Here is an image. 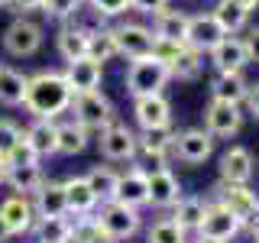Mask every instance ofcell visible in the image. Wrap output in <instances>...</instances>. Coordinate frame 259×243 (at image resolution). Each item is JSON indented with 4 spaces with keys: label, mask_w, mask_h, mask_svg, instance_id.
Returning a JSON list of instances; mask_svg holds the SVG:
<instances>
[{
    "label": "cell",
    "mask_w": 259,
    "mask_h": 243,
    "mask_svg": "<svg viewBox=\"0 0 259 243\" xmlns=\"http://www.w3.org/2000/svg\"><path fill=\"white\" fill-rule=\"evenodd\" d=\"M71 101H75V91L68 88L65 75H59V71H36V75H29L23 107H26L32 117L55 120L71 107Z\"/></svg>",
    "instance_id": "cell-1"
},
{
    "label": "cell",
    "mask_w": 259,
    "mask_h": 243,
    "mask_svg": "<svg viewBox=\"0 0 259 243\" xmlns=\"http://www.w3.org/2000/svg\"><path fill=\"white\" fill-rule=\"evenodd\" d=\"M168 68L162 65L156 55H143V59H133L130 62V68H126V78H123V85H126V91L130 97H149V94H162V88L168 85Z\"/></svg>",
    "instance_id": "cell-2"
},
{
    "label": "cell",
    "mask_w": 259,
    "mask_h": 243,
    "mask_svg": "<svg viewBox=\"0 0 259 243\" xmlns=\"http://www.w3.org/2000/svg\"><path fill=\"white\" fill-rule=\"evenodd\" d=\"M94 221L101 227L104 233L120 243V240H130L140 233L143 227V217H140V208H130V205H120V201H107V205H101L94 211Z\"/></svg>",
    "instance_id": "cell-3"
},
{
    "label": "cell",
    "mask_w": 259,
    "mask_h": 243,
    "mask_svg": "<svg viewBox=\"0 0 259 243\" xmlns=\"http://www.w3.org/2000/svg\"><path fill=\"white\" fill-rule=\"evenodd\" d=\"M71 113H75V120L84 130H97L101 133L104 127H110L113 120V104L104 97L101 91H84V94H75V101H71Z\"/></svg>",
    "instance_id": "cell-4"
},
{
    "label": "cell",
    "mask_w": 259,
    "mask_h": 243,
    "mask_svg": "<svg viewBox=\"0 0 259 243\" xmlns=\"http://www.w3.org/2000/svg\"><path fill=\"white\" fill-rule=\"evenodd\" d=\"M210 201H214V205H224L233 217H240L243 227H246V221L259 208V194L249 188V185H230V182H217L214 188H210Z\"/></svg>",
    "instance_id": "cell-5"
},
{
    "label": "cell",
    "mask_w": 259,
    "mask_h": 243,
    "mask_svg": "<svg viewBox=\"0 0 259 243\" xmlns=\"http://www.w3.org/2000/svg\"><path fill=\"white\" fill-rule=\"evenodd\" d=\"M42 26L39 23L26 20V16H20V20H13L10 26L4 29V52L13 55V59H26V55H36L39 49H42Z\"/></svg>",
    "instance_id": "cell-6"
},
{
    "label": "cell",
    "mask_w": 259,
    "mask_h": 243,
    "mask_svg": "<svg viewBox=\"0 0 259 243\" xmlns=\"http://www.w3.org/2000/svg\"><path fill=\"white\" fill-rule=\"evenodd\" d=\"M97 146H101V156L110 159V162H130V159H136V133L126 124H120V120H113L110 127L101 130Z\"/></svg>",
    "instance_id": "cell-7"
},
{
    "label": "cell",
    "mask_w": 259,
    "mask_h": 243,
    "mask_svg": "<svg viewBox=\"0 0 259 243\" xmlns=\"http://www.w3.org/2000/svg\"><path fill=\"white\" fill-rule=\"evenodd\" d=\"M152 29L149 26H140V23H120L113 26V43H117V55L123 59H143V55L152 52Z\"/></svg>",
    "instance_id": "cell-8"
},
{
    "label": "cell",
    "mask_w": 259,
    "mask_h": 243,
    "mask_svg": "<svg viewBox=\"0 0 259 243\" xmlns=\"http://www.w3.org/2000/svg\"><path fill=\"white\" fill-rule=\"evenodd\" d=\"M172 152H175L182 162H188V166H198V162L210 159V152H214V136H210L204 127L182 130V133H175Z\"/></svg>",
    "instance_id": "cell-9"
},
{
    "label": "cell",
    "mask_w": 259,
    "mask_h": 243,
    "mask_svg": "<svg viewBox=\"0 0 259 243\" xmlns=\"http://www.w3.org/2000/svg\"><path fill=\"white\" fill-rule=\"evenodd\" d=\"M240 230H243V221H240V217H233L224 205L207 201V214H204V221H201V227H198L201 237H210V240H217V243H227V240L237 237Z\"/></svg>",
    "instance_id": "cell-10"
},
{
    "label": "cell",
    "mask_w": 259,
    "mask_h": 243,
    "mask_svg": "<svg viewBox=\"0 0 259 243\" xmlns=\"http://www.w3.org/2000/svg\"><path fill=\"white\" fill-rule=\"evenodd\" d=\"M243 127V110L240 104H227V101H210L204 107V130L210 136H233Z\"/></svg>",
    "instance_id": "cell-11"
},
{
    "label": "cell",
    "mask_w": 259,
    "mask_h": 243,
    "mask_svg": "<svg viewBox=\"0 0 259 243\" xmlns=\"http://www.w3.org/2000/svg\"><path fill=\"white\" fill-rule=\"evenodd\" d=\"M120 205L130 208H143L149 205V172H143L140 166H130L126 172L117 175V198Z\"/></svg>",
    "instance_id": "cell-12"
},
{
    "label": "cell",
    "mask_w": 259,
    "mask_h": 243,
    "mask_svg": "<svg viewBox=\"0 0 259 243\" xmlns=\"http://www.w3.org/2000/svg\"><path fill=\"white\" fill-rule=\"evenodd\" d=\"M0 217H4V224L10 227V233H29L32 227H36V211H32V198L26 194H7L4 201H0Z\"/></svg>",
    "instance_id": "cell-13"
},
{
    "label": "cell",
    "mask_w": 259,
    "mask_h": 243,
    "mask_svg": "<svg viewBox=\"0 0 259 243\" xmlns=\"http://www.w3.org/2000/svg\"><path fill=\"white\" fill-rule=\"evenodd\" d=\"M133 117L140 130H156L172 124V104L165 101V94H149V97H136L133 101Z\"/></svg>",
    "instance_id": "cell-14"
},
{
    "label": "cell",
    "mask_w": 259,
    "mask_h": 243,
    "mask_svg": "<svg viewBox=\"0 0 259 243\" xmlns=\"http://www.w3.org/2000/svg\"><path fill=\"white\" fill-rule=\"evenodd\" d=\"M227 36V32L217 26V20L210 13H198V16H188V32H185V46L198 49L201 55L210 52L221 39Z\"/></svg>",
    "instance_id": "cell-15"
},
{
    "label": "cell",
    "mask_w": 259,
    "mask_h": 243,
    "mask_svg": "<svg viewBox=\"0 0 259 243\" xmlns=\"http://www.w3.org/2000/svg\"><path fill=\"white\" fill-rule=\"evenodd\" d=\"M65 81L75 94H84V91H97L101 88V78H104V65H97L94 59H78V62H65Z\"/></svg>",
    "instance_id": "cell-16"
},
{
    "label": "cell",
    "mask_w": 259,
    "mask_h": 243,
    "mask_svg": "<svg viewBox=\"0 0 259 243\" xmlns=\"http://www.w3.org/2000/svg\"><path fill=\"white\" fill-rule=\"evenodd\" d=\"M221 182L230 185H246L253 178V156H249L246 146H230V149L221 156Z\"/></svg>",
    "instance_id": "cell-17"
},
{
    "label": "cell",
    "mask_w": 259,
    "mask_h": 243,
    "mask_svg": "<svg viewBox=\"0 0 259 243\" xmlns=\"http://www.w3.org/2000/svg\"><path fill=\"white\" fill-rule=\"evenodd\" d=\"M210 62H214L217 71H243L249 65L246 46H243L240 36H224L221 43L210 49Z\"/></svg>",
    "instance_id": "cell-18"
},
{
    "label": "cell",
    "mask_w": 259,
    "mask_h": 243,
    "mask_svg": "<svg viewBox=\"0 0 259 243\" xmlns=\"http://www.w3.org/2000/svg\"><path fill=\"white\" fill-rule=\"evenodd\" d=\"M23 136H26V143L32 146V149H36V156H39V159L55 156V152H59V124H55V120H42V117H36L26 130H23Z\"/></svg>",
    "instance_id": "cell-19"
},
{
    "label": "cell",
    "mask_w": 259,
    "mask_h": 243,
    "mask_svg": "<svg viewBox=\"0 0 259 243\" xmlns=\"http://www.w3.org/2000/svg\"><path fill=\"white\" fill-rule=\"evenodd\" d=\"M62 188H65V201H68V214H75V217L78 214H94L97 205H101V201L94 198V191H91V185H88L84 175L65 178Z\"/></svg>",
    "instance_id": "cell-20"
},
{
    "label": "cell",
    "mask_w": 259,
    "mask_h": 243,
    "mask_svg": "<svg viewBox=\"0 0 259 243\" xmlns=\"http://www.w3.org/2000/svg\"><path fill=\"white\" fill-rule=\"evenodd\" d=\"M246 78L243 71H217V78L210 81V101H227V104H243L246 101Z\"/></svg>",
    "instance_id": "cell-21"
},
{
    "label": "cell",
    "mask_w": 259,
    "mask_h": 243,
    "mask_svg": "<svg viewBox=\"0 0 259 243\" xmlns=\"http://www.w3.org/2000/svg\"><path fill=\"white\" fill-rule=\"evenodd\" d=\"M32 211H36V217H65L68 214V201H65L62 182H46L42 188L32 194Z\"/></svg>",
    "instance_id": "cell-22"
},
{
    "label": "cell",
    "mask_w": 259,
    "mask_h": 243,
    "mask_svg": "<svg viewBox=\"0 0 259 243\" xmlns=\"http://www.w3.org/2000/svg\"><path fill=\"white\" fill-rule=\"evenodd\" d=\"M178 198H182V185H178V178L168 169L149 172V205L152 208H172Z\"/></svg>",
    "instance_id": "cell-23"
},
{
    "label": "cell",
    "mask_w": 259,
    "mask_h": 243,
    "mask_svg": "<svg viewBox=\"0 0 259 243\" xmlns=\"http://www.w3.org/2000/svg\"><path fill=\"white\" fill-rule=\"evenodd\" d=\"M4 185H10V188L16 194H36L39 188L46 185V172H42V166H7V178H4Z\"/></svg>",
    "instance_id": "cell-24"
},
{
    "label": "cell",
    "mask_w": 259,
    "mask_h": 243,
    "mask_svg": "<svg viewBox=\"0 0 259 243\" xmlns=\"http://www.w3.org/2000/svg\"><path fill=\"white\" fill-rule=\"evenodd\" d=\"M204 214H207V201L204 198H194V194H182V198L172 205V221L182 227L185 233H188V230L198 233Z\"/></svg>",
    "instance_id": "cell-25"
},
{
    "label": "cell",
    "mask_w": 259,
    "mask_h": 243,
    "mask_svg": "<svg viewBox=\"0 0 259 243\" xmlns=\"http://www.w3.org/2000/svg\"><path fill=\"white\" fill-rule=\"evenodd\" d=\"M185 32H188V13L182 10H162L152 16V36L156 39H168V43H185Z\"/></svg>",
    "instance_id": "cell-26"
},
{
    "label": "cell",
    "mask_w": 259,
    "mask_h": 243,
    "mask_svg": "<svg viewBox=\"0 0 259 243\" xmlns=\"http://www.w3.org/2000/svg\"><path fill=\"white\" fill-rule=\"evenodd\" d=\"M26 81H29V75L10 68V65H0V104L4 107H23Z\"/></svg>",
    "instance_id": "cell-27"
},
{
    "label": "cell",
    "mask_w": 259,
    "mask_h": 243,
    "mask_svg": "<svg viewBox=\"0 0 259 243\" xmlns=\"http://www.w3.org/2000/svg\"><path fill=\"white\" fill-rule=\"evenodd\" d=\"M88 36H91V29H88V26H65L59 32V39H55L59 55H62L65 62L88 59Z\"/></svg>",
    "instance_id": "cell-28"
},
{
    "label": "cell",
    "mask_w": 259,
    "mask_h": 243,
    "mask_svg": "<svg viewBox=\"0 0 259 243\" xmlns=\"http://www.w3.org/2000/svg\"><path fill=\"white\" fill-rule=\"evenodd\" d=\"M210 16L217 20V26H221L227 36H237V32L249 23V10L237 0H217V7L210 10Z\"/></svg>",
    "instance_id": "cell-29"
},
{
    "label": "cell",
    "mask_w": 259,
    "mask_h": 243,
    "mask_svg": "<svg viewBox=\"0 0 259 243\" xmlns=\"http://www.w3.org/2000/svg\"><path fill=\"white\" fill-rule=\"evenodd\" d=\"M175 133L178 130L168 127H156V130H143L136 136V152H156V156H168V149L175 146Z\"/></svg>",
    "instance_id": "cell-30"
},
{
    "label": "cell",
    "mask_w": 259,
    "mask_h": 243,
    "mask_svg": "<svg viewBox=\"0 0 259 243\" xmlns=\"http://www.w3.org/2000/svg\"><path fill=\"white\" fill-rule=\"evenodd\" d=\"M117 175L120 172H113L110 166H91L88 169V185H91V191H94V198L101 201V205H107V201L117 198Z\"/></svg>",
    "instance_id": "cell-31"
},
{
    "label": "cell",
    "mask_w": 259,
    "mask_h": 243,
    "mask_svg": "<svg viewBox=\"0 0 259 243\" xmlns=\"http://www.w3.org/2000/svg\"><path fill=\"white\" fill-rule=\"evenodd\" d=\"M88 140H91V130H84L78 120L59 124V152L62 156H78V152H84Z\"/></svg>",
    "instance_id": "cell-32"
},
{
    "label": "cell",
    "mask_w": 259,
    "mask_h": 243,
    "mask_svg": "<svg viewBox=\"0 0 259 243\" xmlns=\"http://www.w3.org/2000/svg\"><path fill=\"white\" fill-rule=\"evenodd\" d=\"M201 71H204V55L191 46H185L182 52H178V59L168 65V75L178 78V81H194Z\"/></svg>",
    "instance_id": "cell-33"
},
{
    "label": "cell",
    "mask_w": 259,
    "mask_h": 243,
    "mask_svg": "<svg viewBox=\"0 0 259 243\" xmlns=\"http://www.w3.org/2000/svg\"><path fill=\"white\" fill-rule=\"evenodd\" d=\"M117 55V43H113V29L110 26H101V29H91L88 36V59H94L97 65L110 62Z\"/></svg>",
    "instance_id": "cell-34"
},
{
    "label": "cell",
    "mask_w": 259,
    "mask_h": 243,
    "mask_svg": "<svg viewBox=\"0 0 259 243\" xmlns=\"http://www.w3.org/2000/svg\"><path fill=\"white\" fill-rule=\"evenodd\" d=\"M36 240H46V243H62L65 237L71 233V217H36Z\"/></svg>",
    "instance_id": "cell-35"
},
{
    "label": "cell",
    "mask_w": 259,
    "mask_h": 243,
    "mask_svg": "<svg viewBox=\"0 0 259 243\" xmlns=\"http://www.w3.org/2000/svg\"><path fill=\"white\" fill-rule=\"evenodd\" d=\"M146 243H188V233L178 227L172 217H159L146 233Z\"/></svg>",
    "instance_id": "cell-36"
},
{
    "label": "cell",
    "mask_w": 259,
    "mask_h": 243,
    "mask_svg": "<svg viewBox=\"0 0 259 243\" xmlns=\"http://www.w3.org/2000/svg\"><path fill=\"white\" fill-rule=\"evenodd\" d=\"M81 4L84 0H42V10L46 16H52V20H71L78 10H81Z\"/></svg>",
    "instance_id": "cell-37"
},
{
    "label": "cell",
    "mask_w": 259,
    "mask_h": 243,
    "mask_svg": "<svg viewBox=\"0 0 259 243\" xmlns=\"http://www.w3.org/2000/svg\"><path fill=\"white\" fill-rule=\"evenodd\" d=\"M20 136H23V130L16 127L13 120L0 117V159H4V162H7V156H10V149L20 143Z\"/></svg>",
    "instance_id": "cell-38"
},
{
    "label": "cell",
    "mask_w": 259,
    "mask_h": 243,
    "mask_svg": "<svg viewBox=\"0 0 259 243\" xmlns=\"http://www.w3.org/2000/svg\"><path fill=\"white\" fill-rule=\"evenodd\" d=\"M39 156H36V149L26 143V136H20V143L10 149V156H7V166H36Z\"/></svg>",
    "instance_id": "cell-39"
},
{
    "label": "cell",
    "mask_w": 259,
    "mask_h": 243,
    "mask_svg": "<svg viewBox=\"0 0 259 243\" xmlns=\"http://www.w3.org/2000/svg\"><path fill=\"white\" fill-rule=\"evenodd\" d=\"M182 49H185V43H168V39H152V52H149V55H156V59H159V62H162V65L168 68V65H172V62L178 59V52H182Z\"/></svg>",
    "instance_id": "cell-40"
},
{
    "label": "cell",
    "mask_w": 259,
    "mask_h": 243,
    "mask_svg": "<svg viewBox=\"0 0 259 243\" xmlns=\"http://www.w3.org/2000/svg\"><path fill=\"white\" fill-rule=\"evenodd\" d=\"M97 16H120L130 10V0H88Z\"/></svg>",
    "instance_id": "cell-41"
},
{
    "label": "cell",
    "mask_w": 259,
    "mask_h": 243,
    "mask_svg": "<svg viewBox=\"0 0 259 243\" xmlns=\"http://www.w3.org/2000/svg\"><path fill=\"white\" fill-rule=\"evenodd\" d=\"M168 7V0H130V10L136 13H146V16H156Z\"/></svg>",
    "instance_id": "cell-42"
},
{
    "label": "cell",
    "mask_w": 259,
    "mask_h": 243,
    "mask_svg": "<svg viewBox=\"0 0 259 243\" xmlns=\"http://www.w3.org/2000/svg\"><path fill=\"white\" fill-rule=\"evenodd\" d=\"M243 46H246V55H249V62H256V65H259V26H253V29L246 32Z\"/></svg>",
    "instance_id": "cell-43"
},
{
    "label": "cell",
    "mask_w": 259,
    "mask_h": 243,
    "mask_svg": "<svg viewBox=\"0 0 259 243\" xmlns=\"http://www.w3.org/2000/svg\"><path fill=\"white\" fill-rule=\"evenodd\" d=\"M243 104H246V110H249V113H253V117L259 120V85H249L246 101H243Z\"/></svg>",
    "instance_id": "cell-44"
},
{
    "label": "cell",
    "mask_w": 259,
    "mask_h": 243,
    "mask_svg": "<svg viewBox=\"0 0 259 243\" xmlns=\"http://www.w3.org/2000/svg\"><path fill=\"white\" fill-rule=\"evenodd\" d=\"M10 7H16V10H39V7H42V0H10Z\"/></svg>",
    "instance_id": "cell-45"
},
{
    "label": "cell",
    "mask_w": 259,
    "mask_h": 243,
    "mask_svg": "<svg viewBox=\"0 0 259 243\" xmlns=\"http://www.w3.org/2000/svg\"><path fill=\"white\" fill-rule=\"evenodd\" d=\"M246 227H249V233H253V240H259V208H256V214L246 221Z\"/></svg>",
    "instance_id": "cell-46"
},
{
    "label": "cell",
    "mask_w": 259,
    "mask_h": 243,
    "mask_svg": "<svg viewBox=\"0 0 259 243\" xmlns=\"http://www.w3.org/2000/svg\"><path fill=\"white\" fill-rule=\"evenodd\" d=\"M10 237H13V233H10V227H7V224H4V217H0V243H7Z\"/></svg>",
    "instance_id": "cell-47"
},
{
    "label": "cell",
    "mask_w": 259,
    "mask_h": 243,
    "mask_svg": "<svg viewBox=\"0 0 259 243\" xmlns=\"http://www.w3.org/2000/svg\"><path fill=\"white\" fill-rule=\"evenodd\" d=\"M237 4H243L246 10H256V7H259V0H237Z\"/></svg>",
    "instance_id": "cell-48"
},
{
    "label": "cell",
    "mask_w": 259,
    "mask_h": 243,
    "mask_svg": "<svg viewBox=\"0 0 259 243\" xmlns=\"http://www.w3.org/2000/svg\"><path fill=\"white\" fill-rule=\"evenodd\" d=\"M4 178H7V162L0 159V185H4Z\"/></svg>",
    "instance_id": "cell-49"
},
{
    "label": "cell",
    "mask_w": 259,
    "mask_h": 243,
    "mask_svg": "<svg viewBox=\"0 0 259 243\" xmlns=\"http://www.w3.org/2000/svg\"><path fill=\"white\" fill-rule=\"evenodd\" d=\"M7 4H10V0H0V7H7Z\"/></svg>",
    "instance_id": "cell-50"
},
{
    "label": "cell",
    "mask_w": 259,
    "mask_h": 243,
    "mask_svg": "<svg viewBox=\"0 0 259 243\" xmlns=\"http://www.w3.org/2000/svg\"><path fill=\"white\" fill-rule=\"evenodd\" d=\"M36 243H46V240H36Z\"/></svg>",
    "instance_id": "cell-51"
},
{
    "label": "cell",
    "mask_w": 259,
    "mask_h": 243,
    "mask_svg": "<svg viewBox=\"0 0 259 243\" xmlns=\"http://www.w3.org/2000/svg\"><path fill=\"white\" fill-rule=\"evenodd\" d=\"M256 243H259V240H256Z\"/></svg>",
    "instance_id": "cell-52"
}]
</instances>
